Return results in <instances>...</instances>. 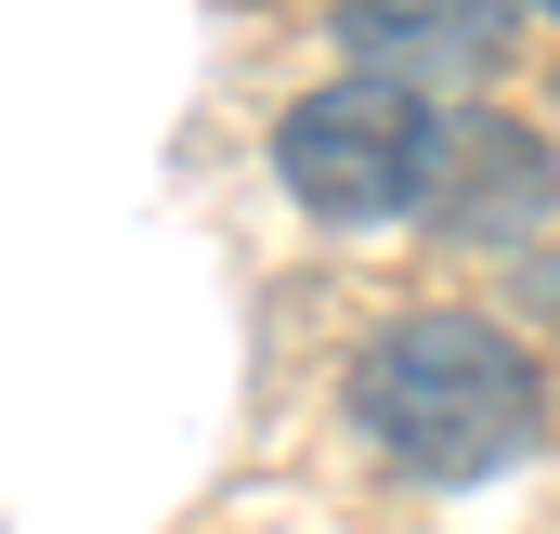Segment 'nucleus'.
I'll return each mask as SVG.
<instances>
[{"instance_id": "obj_4", "label": "nucleus", "mask_w": 560, "mask_h": 534, "mask_svg": "<svg viewBox=\"0 0 560 534\" xmlns=\"http://www.w3.org/2000/svg\"><path fill=\"white\" fill-rule=\"evenodd\" d=\"M326 26H339V66L352 79H392V92L443 105V92H482L509 66L522 0H339Z\"/></svg>"}, {"instance_id": "obj_3", "label": "nucleus", "mask_w": 560, "mask_h": 534, "mask_svg": "<svg viewBox=\"0 0 560 534\" xmlns=\"http://www.w3.org/2000/svg\"><path fill=\"white\" fill-rule=\"evenodd\" d=\"M443 248H469V262H535L560 222V143L535 118H509V105H469V118H443V156H430V209H418Z\"/></svg>"}, {"instance_id": "obj_5", "label": "nucleus", "mask_w": 560, "mask_h": 534, "mask_svg": "<svg viewBox=\"0 0 560 534\" xmlns=\"http://www.w3.org/2000/svg\"><path fill=\"white\" fill-rule=\"evenodd\" d=\"M522 13H535V26H560V0H522Z\"/></svg>"}, {"instance_id": "obj_1", "label": "nucleus", "mask_w": 560, "mask_h": 534, "mask_svg": "<svg viewBox=\"0 0 560 534\" xmlns=\"http://www.w3.org/2000/svg\"><path fill=\"white\" fill-rule=\"evenodd\" d=\"M339 417H352L365 456L405 469V483H495V469H522V456L548 443V365L522 352L509 313H482V300H418V313H392V326L352 352Z\"/></svg>"}, {"instance_id": "obj_2", "label": "nucleus", "mask_w": 560, "mask_h": 534, "mask_svg": "<svg viewBox=\"0 0 560 534\" xmlns=\"http://www.w3.org/2000/svg\"><path fill=\"white\" fill-rule=\"evenodd\" d=\"M430 156H443V105L392 92V79H313L275 118V183L300 222L326 235H378V222H418L430 209Z\"/></svg>"}]
</instances>
